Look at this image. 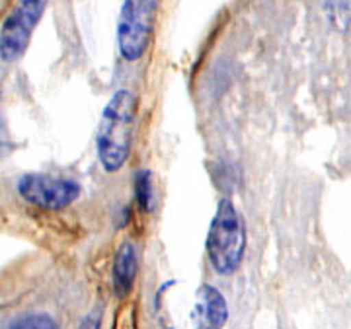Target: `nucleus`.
Returning <instances> with one entry per match:
<instances>
[{"instance_id": "obj_5", "label": "nucleus", "mask_w": 351, "mask_h": 329, "mask_svg": "<svg viewBox=\"0 0 351 329\" xmlns=\"http://www.w3.org/2000/svg\"><path fill=\"white\" fill-rule=\"evenodd\" d=\"M18 193L32 205L49 211H59L78 199L80 185L73 179L45 174H27L18 181Z\"/></svg>"}, {"instance_id": "obj_3", "label": "nucleus", "mask_w": 351, "mask_h": 329, "mask_svg": "<svg viewBox=\"0 0 351 329\" xmlns=\"http://www.w3.org/2000/svg\"><path fill=\"white\" fill-rule=\"evenodd\" d=\"M156 18V0H125L117 22V45L121 57L135 63L149 47Z\"/></svg>"}, {"instance_id": "obj_9", "label": "nucleus", "mask_w": 351, "mask_h": 329, "mask_svg": "<svg viewBox=\"0 0 351 329\" xmlns=\"http://www.w3.org/2000/svg\"><path fill=\"white\" fill-rule=\"evenodd\" d=\"M151 172L149 170H141L135 177V195H137L138 207L149 213L152 209V199H154V193H152V179Z\"/></svg>"}, {"instance_id": "obj_10", "label": "nucleus", "mask_w": 351, "mask_h": 329, "mask_svg": "<svg viewBox=\"0 0 351 329\" xmlns=\"http://www.w3.org/2000/svg\"><path fill=\"white\" fill-rule=\"evenodd\" d=\"M8 329H59L55 319L47 314H32L20 319H14Z\"/></svg>"}, {"instance_id": "obj_4", "label": "nucleus", "mask_w": 351, "mask_h": 329, "mask_svg": "<svg viewBox=\"0 0 351 329\" xmlns=\"http://www.w3.org/2000/svg\"><path fill=\"white\" fill-rule=\"evenodd\" d=\"M49 0H18L0 29V59L12 63L27 49L36 25L47 8Z\"/></svg>"}, {"instance_id": "obj_1", "label": "nucleus", "mask_w": 351, "mask_h": 329, "mask_svg": "<svg viewBox=\"0 0 351 329\" xmlns=\"http://www.w3.org/2000/svg\"><path fill=\"white\" fill-rule=\"evenodd\" d=\"M137 117V96L131 90H117L108 101L98 125L96 148L106 172H119L131 154L133 127Z\"/></svg>"}, {"instance_id": "obj_8", "label": "nucleus", "mask_w": 351, "mask_h": 329, "mask_svg": "<svg viewBox=\"0 0 351 329\" xmlns=\"http://www.w3.org/2000/svg\"><path fill=\"white\" fill-rule=\"evenodd\" d=\"M326 14L336 29L351 36V0H326Z\"/></svg>"}, {"instance_id": "obj_7", "label": "nucleus", "mask_w": 351, "mask_h": 329, "mask_svg": "<svg viewBox=\"0 0 351 329\" xmlns=\"http://www.w3.org/2000/svg\"><path fill=\"white\" fill-rule=\"evenodd\" d=\"M138 271V255L135 246L131 241L121 244V248L115 253V259H113V269H112V280H113V291L117 296H127L131 289H133V282L137 278Z\"/></svg>"}, {"instance_id": "obj_11", "label": "nucleus", "mask_w": 351, "mask_h": 329, "mask_svg": "<svg viewBox=\"0 0 351 329\" xmlns=\"http://www.w3.org/2000/svg\"><path fill=\"white\" fill-rule=\"evenodd\" d=\"M80 329H100V316L96 317V314H90L88 317L82 319Z\"/></svg>"}, {"instance_id": "obj_6", "label": "nucleus", "mask_w": 351, "mask_h": 329, "mask_svg": "<svg viewBox=\"0 0 351 329\" xmlns=\"http://www.w3.org/2000/svg\"><path fill=\"white\" fill-rule=\"evenodd\" d=\"M195 329H223L228 319V306L225 296L211 285H203L195 294L191 310Z\"/></svg>"}, {"instance_id": "obj_2", "label": "nucleus", "mask_w": 351, "mask_h": 329, "mask_svg": "<svg viewBox=\"0 0 351 329\" xmlns=\"http://www.w3.org/2000/svg\"><path fill=\"white\" fill-rule=\"evenodd\" d=\"M205 248L209 261L219 275H232L239 269L246 248V232L239 211L228 199L219 202Z\"/></svg>"}]
</instances>
